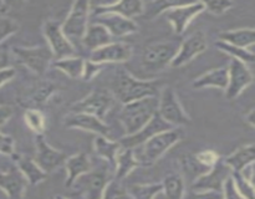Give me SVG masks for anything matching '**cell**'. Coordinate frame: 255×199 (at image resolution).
<instances>
[{
	"label": "cell",
	"mask_w": 255,
	"mask_h": 199,
	"mask_svg": "<svg viewBox=\"0 0 255 199\" xmlns=\"http://www.w3.org/2000/svg\"><path fill=\"white\" fill-rule=\"evenodd\" d=\"M159 85L158 81H143L132 76L126 70H120L111 84V94L126 104L146 97L157 96Z\"/></svg>",
	"instance_id": "obj_1"
},
{
	"label": "cell",
	"mask_w": 255,
	"mask_h": 199,
	"mask_svg": "<svg viewBox=\"0 0 255 199\" xmlns=\"http://www.w3.org/2000/svg\"><path fill=\"white\" fill-rule=\"evenodd\" d=\"M158 99L157 96L146 97L124 104L120 112V121L124 126L126 136L138 132L142 127L146 126L152 117L157 113Z\"/></svg>",
	"instance_id": "obj_2"
},
{
	"label": "cell",
	"mask_w": 255,
	"mask_h": 199,
	"mask_svg": "<svg viewBox=\"0 0 255 199\" xmlns=\"http://www.w3.org/2000/svg\"><path fill=\"white\" fill-rule=\"evenodd\" d=\"M179 139H181V132L178 129L171 128L168 131L161 132L147 142H144L142 146L137 147V148H139L138 151L133 149L134 156H136L138 163L152 164L157 159L161 158Z\"/></svg>",
	"instance_id": "obj_3"
},
{
	"label": "cell",
	"mask_w": 255,
	"mask_h": 199,
	"mask_svg": "<svg viewBox=\"0 0 255 199\" xmlns=\"http://www.w3.org/2000/svg\"><path fill=\"white\" fill-rule=\"evenodd\" d=\"M178 47L179 44L174 41H159L148 45L142 54V66L148 71H162L167 66H171Z\"/></svg>",
	"instance_id": "obj_4"
},
{
	"label": "cell",
	"mask_w": 255,
	"mask_h": 199,
	"mask_svg": "<svg viewBox=\"0 0 255 199\" xmlns=\"http://www.w3.org/2000/svg\"><path fill=\"white\" fill-rule=\"evenodd\" d=\"M157 113L172 127L191 123V118L182 107L174 89L171 86H167L162 90L161 96L158 99Z\"/></svg>",
	"instance_id": "obj_5"
},
{
	"label": "cell",
	"mask_w": 255,
	"mask_h": 199,
	"mask_svg": "<svg viewBox=\"0 0 255 199\" xmlns=\"http://www.w3.org/2000/svg\"><path fill=\"white\" fill-rule=\"evenodd\" d=\"M90 11H91V4L89 1L80 0V1H75L72 4L66 20L61 25L62 32L71 42L72 40L81 41L82 36L89 26Z\"/></svg>",
	"instance_id": "obj_6"
},
{
	"label": "cell",
	"mask_w": 255,
	"mask_h": 199,
	"mask_svg": "<svg viewBox=\"0 0 255 199\" xmlns=\"http://www.w3.org/2000/svg\"><path fill=\"white\" fill-rule=\"evenodd\" d=\"M112 102H114V96L111 92L104 89H97L94 90L89 96L82 99L81 101L72 104L71 112L72 113L92 114V116H96L102 119L111 108Z\"/></svg>",
	"instance_id": "obj_7"
},
{
	"label": "cell",
	"mask_w": 255,
	"mask_h": 199,
	"mask_svg": "<svg viewBox=\"0 0 255 199\" xmlns=\"http://www.w3.org/2000/svg\"><path fill=\"white\" fill-rule=\"evenodd\" d=\"M204 9V2H182L177 6H172L163 12L164 17L171 22L177 34H182L188 27L192 20L198 16Z\"/></svg>",
	"instance_id": "obj_8"
},
{
	"label": "cell",
	"mask_w": 255,
	"mask_h": 199,
	"mask_svg": "<svg viewBox=\"0 0 255 199\" xmlns=\"http://www.w3.org/2000/svg\"><path fill=\"white\" fill-rule=\"evenodd\" d=\"M14 54L17 61L29 67L35 74L42 75L49 67L52 56L49 47H14Z\"/></svg>",
	"instance_id": "obj_9"
},
{
	"label": "cell",
	"mask_w": 255,
	"mask_h": 199,
	"mask_svg": "<svg viewBox=\"0 0 255 199\" xmlns=\"http://www.w3.org/2000/svg\"><path fill=\"white\" fill-rule=\"evenodd\" d=\"M44 35L49 42V49L52 56L57 60L65 59V57L75 56V46L62 32L61 25L57 21L50 20L44 25Z\"/></svg>",
	"instance_id": "obj_10"
},
{
	"label": "cell",
	"mask_w": 255,
	"mask_h": 199,
	"mask_svg": "<svg viewBox=\"0 0 255 199\" xmlns=\"http://www.w3.org/2000/svg\"><path fill=\"white\" fill-rule=\"evenodd\" d=\"M253 82V74L248 65L232 59L228 66V86L226 89V96L228 100L238 97L249 85Z\"/></svg>",
	"instance_id": "obj_11"
},
{
	"label": "cell",
	"mask_w": 255,
	"mask_h": 199,
	"mask_svg": "<svg viewBox=\"0 0 255 199\" xmlns=\"http://www.w3.org/2000/svg\"><path fill=\"white\" fill-rule=\"evenodd\" d=\"M232 169L219 159L212 168H209L206 173L194 179L192 186L193 191H216L222 192L227 179L232 176Z\"/></svg>",
	"instance_id": "obj_12"
},
{
	"label": "cell",
	"mask_w": 255,
	"mask_h": 199,
	"mask_svg": "<svg viewBox=\"0 0 255 199\" xmlns=\"http://www.w3.org/2000/svg\"><path fill=\"white\" fill-rule=\"evenodd\" d=\"M171 128H173V127H172L171 124L167 123L164 119H162L158 113H156L146 126L142 127V128L139 129L138 132H136V133L124 137L119 143L121 144L122 148L134 149L137 148V147L142 146L144 142L151 139L152 137H154L156 134L161 133V132H164V131H168V129Z\"/></svg>",
	"instance_id": "obj_13"
},
{
	"label": "cell",
	"mask_w": 255,
	"mask_h": 199,
	"mask_svg": "<svg viewBox=\"0 0 255 199\" xmlns=\"http://www.w3.org/2000/svg\"><path fill=\"white\" fill-rule=\"evenodd\" d=\"M207 49V37L202 31H197L187 37L178 47L176 56L172 60V67H181L191 62L197 56L206 51Z\"/></svg>",
	"instance_id": "obj_14"
},
{
	"label": "cell",
	"mask_w": 255,
	"mask_h": 199,
	"mask_svg": "<svg viewBox=\"0 0 255 199\" xmlns=\"http://www.w3.org/2000/svg\"><path fill=\"white\" fill-rule=\"evenodd\" d=\"M95 24L104 26L110 32L112 37L127 36L137 31L138 26L132 19L121 16L111 12H104V14H94L92 16Z\"/></svg>",
	"instance_id": "obj_15"
},
{
	"label": "cell",
	"mask_w": 255,
	"mask_h": 199,
	"mask_svg": "<svg viewBox=\"0 0 255 199\" xmlns=\"http://www.w3.org/2000/svg\"><path fill=\"white\" fill-rule=\"evenodd\" d=\"M34 161L45 173H50V172L55 171L57 167L61 166L62 163H65L66 154L50 146L42 134H37L36 156H35Z\"/></svg>",
	"instance_id": "obj_16"
},
{
	"label": "cell",
	"mask_w": 255,
	"mask_h": 199,
	"mask_svg": "<svg viewBox=\"0 0 255 199\" xmlns=\"http://www.w3.org/2000/svg\"><path fill=\"white\" fill-rule=\"evenodd\" d=\"M107 183L109 182H107L106 172L102 169L99 171L91 169L89 173L77 178L72 186L79 189L80 193L86 199H101Z\"/></svg>",
	"instance_id": "obj_17"
},
{
	"label": "cell",
	"mask_w": 255,
	"mask_h": 199,
	"mask_svg": "<svg viewBox=\"0 0 255 199\" xmlns=\"http://www.w3.org/2000/svg\"><path fill=\"white\" fill-rule=\"evenodd\" d=\"M132 47L126 42H110L106 46L91 51L90 61L96 64H112V62H126L131 59Z\"/></svg>",
	"instance_id": "obj_18"
},
{
	"label": "cell",
	"mask_w": 255,
	"mask_h": 199,
	"mask_svg": "<svg viewBox=\"0 0 255 199\" xmlns=\"http://www.w3.org/2000/svg\"><path fill=\"white\" fill-rule=\"evenodd\" d=\"M64 124L69 128L81 129V131L92 132L97 136H104L110 138L111 129L99 117L87 113H70L65 117Z\"/></svg>",
	"instance_id": "obj_19"
},
{
	"label": "cell",
	"mask_w": 255,
	"mask_h": 199,
	"mask_svg": "<svg viewBox=\"0 0 255 199\" xmlns=\"http://www.w3.org/2000/svg\"><path fill=\"white\" fill-rule=\"evenodd\" d=\"M26 186V179L17 169V167L0 172V189L6 194L9 199H22Z\"/></svg>",
	"instance_id": "obj_20"
},
{
	"label": "cell",
	"mask_w": 255,
	"mask_h": 199,
	"mask_svg": "<svg viewBox=\"0 0 255 199\" xmlns=\"http://www.w3.org/2000/svg\"><path fill=\"white\" fill-rule=\"evenodd\" d=\"M144 4L139 0H122V1L111 2V4L97 5L95 14H104V12H111V14L121 15L127 19H133L134 16L143 14Z\"/></svg>",
	"instance_id": "obj_21"
},
{
	"label": "cell",
	"mask_w": 255,
	"mask_h": 199,
	"mask_svg": "<svg viewBox=\"0 0 255 199\" xmlns=\"http://www.w3.org/2000/svg\"><path fill=\"white\" fill-rule=\"evenodd\" d=\"M65 168L67 172V179L65 182V186L67 188H71L72 184L76 182L84 174L89 173L92 169V163L90 157L86 153H77L75 156L69 157L65 161Z\"/></svg>",
	"instance_id": "obj_22"
},
{
	"label": "cell",
	"mask_w": 255,
	"mask_h": 199,
	"mask_svg": "<svg viewBox=\"0 0 255 199\" xmlns=\"http://www.w3.org/2000/svg\"><path fill=\"white\" fill-rule=\"evenodd\" d=\"M81 42L84 44L85 47H87L91 51H95V50L101 49V47L112 42V36L104 26L91 22L87 26L85 35L81 39Z\"/></svg>",
	"instance_id": "obj_23"
},
{
	"label": "cell",
	"mask_w": 255,
	"mask_h": 199,
	"mask_svg": "<svg viewBox=\"0 0 255 199\" xmlns=\"http://www.w3.org/2000/svg\"><path fill=\"white\" fill-rule=\"evenodd\" d=\"M192 86L197 90L206 89V87H217V89L226 90L228 86V67H218V69L206 72L197 80H194Z\"/></svg>",
	"instance_id": "obj_24"
},
{
	"label": "cell",
	"mask_w": 255,
	"mask_h": 199,
	"mask_svg": "<svg viewBox=\"0 0 255 199\" xmlns=\"http://www.w3.org/2000/svg\"><path fill=\"white\" fill-rule=\"evenodd\" d=\"M255 158V147L254 144H247V146L239 147L238 149L229 154L228 157L223 159L224 163L232 169V172H239L243 171L247 166L254 163Z\"/></svg>",
	"instance_id": "obj_25"
},
{
	"label": "cell",
	"mask_w": 255,
	"mask_h": 199,
	"mask_svg": "<svg viewBox=\"0 0 255 199\" xmlns=\"http://www.w3.org/2000/svg\"><path fill=\"white\" fill-rule=\"evenodd\" d=\"M219 41L242 49H251L255 41V31L253 27H244V29L229 30L219 34Z\"/></svg>",
	"instance_id": "obj_26"
},
{
	"label": "cell",
	"mask_w": 255,
	"mask_h": 199,
	"mask_svg": "<svg viewBox=\"0 0 255 199\" xmlns=\"http://www.w3.org/2000/svg\"><path fill=\"white\" fill-rule=\"evenodd\" d=\"M17 169L21 172L26 182L31 186L39 184L46 179L47 173H45L41 168L36 164L34 159L29 158V157H17L16 159Z\"/></svg>",
	"instance_id": "obj_27"
},
{
	"label": "cell",
	"mask_w": 255,
	"mask_h": 199,
	"mask_svg": "<svg viewBox=\"0 0 255 199\" xmlns=\"http://www.w3.org/2000/svg\"><path fill=\"white\" fill-rule=\"evenodd\" d=\"M139 166L133 149L121 148L117 153L115 167H116V181H121L125 177L128 176L133 169Z\"/></svg>",
	"instance_id": "obj_28"
},
{
	"label": "cell",
	"mask_w": 255,
	"mask_h": 199,
	"mask_svg": "<svg viewBox=\"0 0 255 199\" xmlns=\"http://www.w3.org/2000/svg\"><path fill=\"white\" fill-rule=\"evenodd\" d=\"M94 148L95 152L100 157L106 159L109 163L115 164L117 153H119L122 147L119 142L111 141V138H107V137L104 136H97L94 141Z\"/></svg>",
	"instance_id": "obj_29"
},
{
	"label": "cell",
	"mask_w": 255,
	"mask_h": 199,
	"mask_svg": "<svg viewBox=\"0 0 255 199\" xmlns=\"http://www.w3.org/2000/svg\"><path fill=\"white\" fill-rule=\"evenodd\" d=\"M84 59L79 56H71L56 60L54 62V67L66 74L71 79H80L84 71Z\"/></svg>",
	"instance_id": "obj_30"
},
{
	"label": "cell",
	"mask_w": 255,
	"mask_h": 199,
	"mask_svg": "<svg viewBox=\"0 0 255 199\" xmlns=\"http://www.w3.org/2000/svg\"><path fill=\"white\" fill-rule=\"evenodd\" d=\"M162 192H164L167 199H183L186 192L184 179L178 174L168 176L162 183Z\"/></svg>",
	"instance_id": "obj_31"
},
{
	"label": "cell",
	"mask_w": 255,
	"mask_h": 199,
	"mask_svg": "<svg viewBox=\"0 0 255 199\" xmlns=\"http://www.w3.org/2000/svg\"><path fill=\"white\" fill-rule=\"evenodd\" d=\"M127 192L131 199H154V197L162 192V183L134 184L129 187Z\"/></svg>",
	"instance_id": "obj_32"
},
{
	"label": "cell",
	"mask_w": 255,
	"mask_h": 199,
	"mask_svg": "<svg viewBox=\"0 0 255 199\" xmlns=\"http://www.w3.org/2000/svg\"><path fill=\"white\" fill-rule=\"evenodd\" d=\"M217 47L221 51L226 52L229 56H232V59L238 60V61L243 62V64H251V62L254 61V52L251 49H242V47L233 46V45L226 44L223 41L217 42Z\"/></svg>",
	"instance_id": "obj_33"
},
{
	"label": "cell",
	"mask_w": 255,
	"mask_h": 199,
	"mask_svg": "<svg viewBox=\"0 0 255 199\" xmlns=\"http://www.w3.org/2000/svg\"><path fill=\"white\" fill-rule=\"evenodd\" d=\"M24 119L26 126L35 133L42 134V132L45 131L46 122L44 114L39 109H27L24 114Z\"/></svg>",
	"instance_id": "obj_34"
},
{
	"label": "cell",
	"mask_w": 255,
	"mask_h": 199,
	"mask_svg": "<svg viewBox=\"0 0 255 199\" xmlns=\"http://www.w3.org/2000/svg\"><path fill=\"white\" fill-rule=\"evenodd\" d=\"M232 179H233L236 189L244 199H255L254 186L252 182H249L248 179H246L241 173H237V172L232 173Z\"/></svg>",
	"instance_id": "obj_35"
},
{
	"label": "cell",
	"mask_w": 255,
	"mask_h": 199,
	"mask_svg": "<svg viewBox=\"0 0 255 199\" xmlns=\"http://www.w3.org/2000/svg\"><path fill=\"white\" fill-rule=\"evenodd\" d=\"M101 199H131V197H129L127 189L122 187L120 181L115 179L106 184Z\"/></svg>",
	"instance_id": "obj_36"
},
{
	"label": "cell",
	"mask_w": 255,
	"mask_h": 199,
	"mask_svg": "<svg viewBox=\"0 0 255 199\" xmlns=\"http://www.w3.org/2000/svg\"><path fill=\"white\" fill-rule=\"evenodd\" d=\"M181 162L186 173L188 176L193 177L194 179L198 178L199 176H202V174L208 171L202 164H199V162L196 159V156H184L183 159H181Z\"/></svg>",
	"instance_id": "obj_37"
},
{
	"label": "cell",
	"mask_w": 255,
	"mask_h": 199,
	"mask_svg": "<svg viewBox=\"0 0 255 199\" xmlns=\"http://www.w3.org/2000/svg\"><path fill=\"white\" fill-rule=\"evenodd\" d=\"M19 25L10 17H0V44L17 31Z\"/></svg>",
	"instance_id": "obj_38"
},
{
	"label": "cell",
	"mask_w": 255,
	"mask_h": 199,
	"mask_svg": "<svg viewBox=\"0 0 255 199\" xmlns=\"http://www.w3.org/2000/svg\"><path fill=\"white\" fill-rule=\"evenodd\" d=\"M233 6V2L229 0H212V1L204 2V9L208 10L211 14L221 15L228 11Z\"/></svg>",
	"instance_id": "obj_39"
},
{
	"label": "cell",
	"mask_w": 255,
	"mask_h": 199,
	"mask_svg": "<svg viewBox=\"0 0 255 199\" xmlns=\"http://www.w3.org/2000/svg\"><path fill=\"white\" fill-rule=\"evenodd\" d=\"M196 159L199 162V164L204 167V168L209 169L219 161L218 154L212 149H207V151H202L196 154Z\"/></svg>",
	"instance_id": "obj_40"
},
{
	"label": "cell",
	"mask_w": 255,
	"mask_h": 199,
	"mask_svg": "<svg viewBox=\"0 0 255 199\" xmlns=\"http://www.w3.org/2000/svg\"><path fill=\"white\" fill-rule=\"evenodd\" d=\"M183 199H223V194L216 191H191Z\"/></svg>",
	"instance_id": "obj_41"
},
{
	"label": "cell",
	"mask_w": 255,
	"mask_h": 199,
	"mask_svg": "<svg viewBox=\"0 0 255 199\" xmlns=\"http://www.w3.org/2000/svg\"><path fill=\"white\" fill-rule=\"evenodd\" d=\"M102 67H104L102 64H96V62H92L90 60H87L84 64V71H82L81 79H84L85 81H91L101 71Z\"/></svg>",
	"instance_id": "obj_42"
},
{
	"label": "cell",
	"mask_w": 255,
	"mask_h": 199,
	"mask_svg": "<svg viewBox=\"0 0 255 199\" xmlns=\"http://www.w3.org/2000/svg\"><path fill=\"white\" fill-rule=\"evenodd\" d=\"M15 151V143L12 137L4 134L2 132H0V154H14Z\"/></svg>",
	"instance_id": "obj_43"
},
{
	"label": "cell",
	"mask_w": 255,
	"mask_h": 199,
	"mask_svg": "<svg viewBox=\"0 0 255 199\" xmlns=\"http://www.w3.org/2000/svg\"><path fill=\"white\" fill-rule=\"evenodd\" d=\"M222 194H223V199H244L241 194L238 193V191L236 189L233 183V179L232 176L224 183L223 189H222Z\"/></svg>",
	"instance_id": "obj_44"
},
{
	"label": "cell",
	"mask_w": 255,
	"mask_h": 199,
	"mask_svg": "<svg viewBox=\"0 0 255 199\" xmlns=\"http://www.w3.org/2000/svg\"><path fill=\"white\" fill-rule=\"evenodd\" d=\"M15 76V70L11 67H6V69L0 70V87L4 84H6L7 81L12 79Z\"/></svg>",
	"instance_id": "obj_45"
},
{
	"label": "cell",
	"mask_w": 255,
	"mask_h": 199,
	"mask_svg": "<svg viewBox=\"0 0 255 199\" xmlns=\"http://www.w3.org/2000/svg\"><path fill=\"white\" fill-rule=\"evenodd\" d=\"M12 116V108L9 106H0V127L9 121Z\"/></svg>",
	"instance_id": "obj_46"
},
{
	"label": "cell",
	"mask_w": 255,
	"mask_h": 199,
	"mask_svg": "<svg viewBox=\"0 0 255 199\" xmlns=\"http://www.w3.org/2000/svg\"><path fill=\"white\" fill-rule=\"evenodd\" d=\"M9 64V55L5 51V49L0 47V70L6 69Z\"/></svg>",
	"instance_id": "obj_47"
},
{
	"label": "cell",
	"mask_w": 255,
	"mask_h": 199,
	"mask_svg": "<svg viewBox=\"0 0 255 199\" xmlns=\"http://www.w3.org/2000/svg\"><path fill=\"white\" fill-rule=\"evenodd\" d=\"M246 122L249 124V126L252 127V128H254L255 126V119H254V109H251V111L248 112V113L246 114Z\"/></svg>",
	"instance_id": "obj_48"
},
{
	"label": "cell",
	"mask_w": 255,
	"mask_h": 199,
	"mask_svg": "<svg viewBox=\"0 0 255 199\" xmlns=\"http://www.w3.org/2000/svg\"><path fill=\"white\" fill-rule=\"evenodd\" d=\"M55 199H69V198H65V197H56Z\"/></svg>",
	"instance_id": "obj_49"
}]
</instances>
